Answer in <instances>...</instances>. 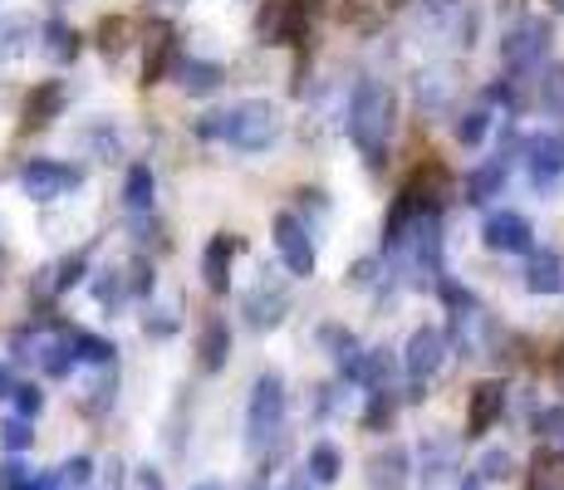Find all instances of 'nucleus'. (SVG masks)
<instances>
[{
    "instance_id": "obj_1",
    "label": "nucleus",
    "mask_w": 564,
    "mask_h": 490,
    "mask_svg": "<svg viewBox=\"0 0 564 490\" xmlns=\"http://www.w3.org/2000/svg\"><path fill=\"white\" fill-rule=\"evenodd\" d=\"M393 123H398V94L388 89L383 79H364L359 89H354V104H349V138L368 157V167H383Z\"/></svg>"
},
{
    "instance_id": "obj_2",
    "label": "nucleus",
    "mask_w": 564,
    "mask_h": 490,
    "mask_svg": "<svg viewBox=\"0 0 564 490\" xmlns=\"http://www.w3.org/2000/svg\"><path fill=\"white\" fill-rule=\"evenodd\" d=\"M197 133L206 143H231L241 152H260L280 138V113L265 98H246V104H231V108H221V113L197 118Z\"/></svg>"
},
{
    "instance_id": "obj_3",
    "label": "nucleus",
    "mask_w": 564,
    "mask_h": 490,
    "mask_svg": "<svg viewBox=\"0 0 564 490\" xmlns=\"http://www.w3.org/2000/svg\"><path fill=\"white\" fill-rule=\"evenodd\" d=\"M280 427H285V383H280V373H260L251 388V407H246V442H251V451L275 446Z\"/></svg>"
},
{
    "instance_id": "obj_4",
    "label": "nucleus",
    "mask_w": 564,
    "mask_h": 490,
    "mask_svg": "<svg viewBox=\"0 0 564 490\" xmlns=\"http://www.w3.org/2000/svg\"><path fill=\"white\" fill-rule=\"evenodd\" d=\"M15 182H20V192H25L30 202H54V196L79 187L84 172L69 167V162H54V157H30V162H20Z\"/></svg>"
},
{
    "instance_id": "obj_5",
    "label": "nucleus",
    "mask_w": 564,
    "mask_h": 490,
    "mask_svg": "<svg viewBox=\"0 0 564 490\" xmlns=\"http://www.w3.org/2000/svg\"><path fill=\"white\" fill-rule=\"evenodd\" d=\"M256 35L265 45H305L310 40V25H305V10L295 0H265L256 10Z\"/></svg>"
},
{
    "instance_id": "obj_6",
    "label": "nucleus",
    "mask_w": 564,
    "mask_h": 490,
    "mask_svg": "<svg viewBox=\"0 0 564 490\" xmlns=\"http://www.w3.org/2000/svg\"><path fill=\"white\" fill-rule=\"evenodd\" d=\"M550 54V20H520L516 30H506V40H501V59H506V69H516V74H525V69H535L540 59Z\"/></svg>"
},
{
    "instance_id": "obj_7",
    "label": "nucleus",
    "mask_w": 564,
    "mask_h": 490,
    "mask_svg": "<svg viewBox=\"0 0 564 490\" xmlns=\"http://www.w3.org/2000/svg\"><path fill=\"white\" fill-rule=\"evenodd\" d=\"M442 358H447V334L442 329H417L408 339V353H403V368H408V383H412V392L408 398H422V388L432 383V373L442 368Z\"/></svg>"
},
{
    "instance_id": "obj_8",
    "label": "nucleus",
    "mask_w": 564,
    "mask_h": 490,
    "mask_svg": "<svg viewBox=\"0 0 564 490\" xmlns=\"http://www.w3.org/2000/svg\"><path fill=\"white\" fill-rule=\"evenodd\" d=\"M275 246H280V260H285L290 275H305V280L314 275V236L295 211L275 216Z\"/></svg>"
},
{
    "instance_id": "obj_9",
    "label": "nucleus",
    "mask_w": 564,
    "mask_h": 490,
    "mask_svg": "<svg viewBox=\"0 0 564 490\" xmlns=\"http://www.w3.org/2000/svg\"><path fill=\"white\" fill-rule=\"evenodd\" d=\"M481 241L491 250H501V255H530L535 250V231H530V221L520 211H496V216H486Z\"/></svg>"
},
{
    "instance_id": "obj_10",
    "label": "nucleus",
    "mask_w": 564,
    "mask_h": 490,
    "mask_svg": "<svg viewBox=\"0 0 564 490\" xmlns=\"http://www.w3.org/2000/svg\"><path fill=\"white\" fill-rule=\"evenodd\" d=\"M241 314L251 329H275V324L290 314V290L275 285V280H260V285L241 300Z\"/></svg>"
},
{
    "instance_id": "obj_11",
    "label": "nucleus",
    "mask_w": 564,
    "mask_h": 490,
    "mask_svg": "<svg viewBox=\"0 0 564 490\" xmlns=\"http://www.w3.org/2000/svg\"><path fill=\"white\" fill-rule=\"evenodd\" d=\"M525 167H530V182L540 192L555 187V177L564 172V138L560 133H540L525 143Z\"/></svg>"
},
{
    "instance_id": "obj_12",
    "label": "nucleus",
    "mask_w": 564,
    "mask_h": 490,
    "mask_svg": "<svg viewBox=\"0 0 564 490\" xmlns=\"http://www.w3.org/2000/svg\"><path fill=\"white\" fill-rule=\"evenodd\" d=\"M412 202H417V211L422 216H437L442 211V202L452 196V172L447 167H437V162H422L417 172H412V182L403 187Z\"/></svg>"
},
{
    "instance_id": "obj_13",
    "label": "nucleus",
    "mask_w": 564,
    "mask_h": 490,
    "mask_svg": "<svg viewBox=\"0 0 564 490\" xmlns=\"http://www.w3.org/2000/svg\"><path fill=\"white\" fill-rule=\"evenodd\" d=\"M241 255V236H212L202 250V280L212 294H226V285H231V260Z\"/></svg>"
},
{
    "instance_id": "obj_14",
    "label": "nucleus",
    "mask_w": 564,
    "mask_h": 490,
    "mask_svg": "<svg viewBox=\"0 0 564 490\" xmlns=\"http://www.w3.org/2000/svg\"><path fill=\"white\" fill-rule=\"evenodd\" d=\"M501 412H506V383L486 378V383H476V388H471V402H466V432H471V437L491 432Z\"/></svg>"
},
{
    "instance_id": "obj_15",
    "label": "nucleus",
    "mask_w": 564,
    "mask_h": 490,
    "mask_svg": "<svg viewBox=\"0 0 564 490\" xmlns=\"http://www.w3.org/2000/svg\"><path fill=\"white\" fill-rule=\"evenodd\" d=\"M525 290L530 294H560L564 290V260H560V250H530Z\"/></svg>"
},
{
    "instance_id": "obj_16",
    "label": "nucleus",
    "mask_w": 564,
    "mask_h": 490,
    "mask_svg": "<svg viewBox=\"0 0 564 490\" xmlns=\"http://www.w3.org/2000/svg\"><path fill=\"white\" fill-rule=\"evenodd\" d=\"M226 358H231V329H226V319H206L197 334V363L206 373H221Z\"/></svg>"
},
{
    "instance_id": "obj_17",
    "label": "nucleus",
    "mask_w": 564,
    "mask_h": 490,
    "mask_svg": "<svg viewBox=\"0 0 564 490\" xmlns=\"http://www.w3.org/2000/svg\"><path fill=\"white\" fill-rule=\"evenodd\" d=\"M167 64H177V35H172V25H153L143 54V84H158L167 74Z\"/></svg>"
},
{
    "instance_id": "obj_18",
    "label": "nucleus",
    "mask_w": 564,
    "mask_h": 490,
    "mask_svg": "<svg viewBox=\"0 0 564 490\" xmlns=\"http://www.w3.org/2000/svg\"><path fill=\"white\" fill-rule=\"evenodd\" d=\"M59 108H64V84L59 79H45L40 89H30L25 118H20V123H25V128H45L50 118H59Z\"/></svg>"
},
{
    "instance_id": "obj_19",
    "label": "nucleus",
    "mask_w": 564,
    "mask_h": 490,
    "mask_svg": "<svg viewBox=\"0 0 564 490\" xmlns=\"http://www.w3.org/2000/svg\"><path fill=\"white\" fill-rule=\"evenodd\" d=\"M319 344L334 353V363H339V373H344V378L359 373L364 348H359V339H354L349 329H339V324H324V329H319Z\"/></svg>"
},
{
    "instance_id": "obj_20",
    "label": "nucleus",
    "mask_w": 564,
    "mask_h": 490,
    "mask_svg": "<svg viewBox=\"0 0 564 490\" xmlns=\"http://www.w3.org/2000/svg\"><path fill=\"white\" fill-rule=\"evenodd\" d=\"M221 79H226L221 64H212V59H177V84L187 94H216V89H221Z\"/></svg>"
},
{
    "instance_id": "obj_21",
    "label": "nucleus",
    "mask_w": 564,
    "mask_h": 490,
    "mask_svg": "<svg viewBox=\"0 0 564 490\" xmlns=\"http://www.w3.org/2000/svg\"><path fill=\"white\" fill-rule=\"evenodd\" d=\"M457 442H427L422 446V456H417V471H422V481H447L452 471H457Z\"/></svg>"
},
{
    "instance_id": "obj_22",
    "label": "nucleus",
    "mask_w": 564,
    "mask_h": 490,
    "mask_svg": "<svg viewBox=\"0 0 564 490\" xmlns=\"http://www.w3.org/2000/svg\"><path fill=\"white\" fill-rule=\"evenodd\" d=\"M501 187H506V157H491V162H481V167L466 177V202L481 206V202H491Z\"/></svg>"
},
{
    "instance_id": "obj_23",
    "label": "nucleus",
    "mask_w": 564,
    "mask_h": 490,
    "mask_svg": "<svg viewBox=\"0 0 564 490\" xmlns=\"http://www.w3.org/2000/svg\"><path fill=\"white\" fill-rule=\"evenodd\" d=\"M153 192H158V177H153V167L148 162H133L128 167V182H123V202H128V211H153Z\"/></svg>"
},
{
    "instance_id": "obj_24",
    "label": "nucleus",
    "mask_w": 564,
    "mask_h": 490,
    "mask_svg": "<svg viewBox=\"0 0 564 490\" xmlns=\"http://www.w3.org/2000/svg\"><path fill=\"white\" fill-rule=\"evenodd\" d=\"M40 35H45V54L54 64H74V59H79V30H74L69 20H45V30H40Z\"/></svg>"
},
{
    "instance_id": "obj_25",
    "label": "nucleus",
    "mask_w": 564,
    "mask_h": 490,
    "mask_svg": "<svg viewBox=\"0 0 564 490\" xmlns=\"http://www.w3.org/2000/svg\"><path fill=\"white\" fill-rule=\"evenodd\" d=\"M403 0H344V25L354 30H378Z\"/></svg>"
},
{
    "instance_id": "obj_26",
    "label": "nucleus",
    "mask_w": 564,
    "mask_h": 490,
    "mask_svg": "<svg viewBox=\"0 0 564 490\" xmlns=\"http://www.w3.org/2000/svg\"><path fill=\"white\" fill-rule=\"evenodd\" d=\"M354 383L383 392L388 383H393V353H388V348H368L364 363H359V373H354Z\"/></svg>"
},
{
    "instance_id": "obj_27",
    "label": "nucleus",
    "mask_w": 564,
    "mask_h": 490,
    "mask_svg": "<svg viewBox=\"0 0 564 490\" xmlns=\"http://www.w3.org/2000/svg\"><path fill=\"white\" fill-rule=\"evenodd\" d=\"M530 490H564V456L560 451H535V461H530Z\"/></svg>"
},
{
    "instance_id": "obj_28",
    "label": "nucleus",
    "mask_w": 564,
    "mask_h": 490,
    "mask_svg": "<svg viewBox=\"0 0 564 490\" xmlns=\"http://www.w3.org/2000/svg\"><path fill=\"white\" fill-rule=\"evenodd\" d=\"M403 481H408V451H383L373 461V486L378 490H403Z\"/></svg>"
},
{
    "instance_id": "obj_29",
    "label": "nucleus",
    "mask_w": 564,
    "mask_h": 490,
    "mask_svg": "<svg viewBox=\"0 0 564 490\" xmlns=\"http://www.w3.org/2000/svg\"><path fill=\"white\" fill-rule=\"evenodd\" d=\"M339 471H344L339 451H334L329 442L314 446V451H310V481H314V486H329V481H339Z\"/></svg>"
},
{
    "instance_id": "obj_30",
    "label": "nucleus",
    "mask_w": 564,
    "mask_h": 490,
    "mask_svg": "<svg viewBox=\"0 0 564 490\" xmlns=\"http://www.w3.org/2000/svg\"><path fill=\"white\" fill-rule=\"evenodd\" d=\"M393 412H398V398H393V388L373 392V398H368V412H364V427H368V432L388 427V422H393Z\"/></svg>"
},
{
    "instance_id": "obj_31",
    "label": "nucleus",
    "mask_w": 564,
    "mask_h": 490,
    "mask_svg": "<svg viewBox=\"0 0 564 490\" xmlns=\"http://www.w3.org/2000/svg\"><path fill=\"white\" fill-rule=\"evenodd\" d=\"M84 270H89V255H69V260H59V265L50 270V290H74L84 280Z\"/></svg>"
},
{
    "instance_id": "obj_32",
    "label": "nucleus",
    "mask_w": 564,
    "mask_h": 490,
    "mask_svg": "<svg viewBox=\"0 0 564 490\" xmlns=\"http://www.w3.org/2000/svg\"><path fill=\"white\" fill-rule=\"evenodd\" d=\"M94 40H99V50L108 54V59H118V54L128 50V20H123V15L104 20V25H99V35H94Z\"/></svg>"
},
{
    "instance_id": "obj_33",
    "label": "nucleus",
    "mask_w": 564,
    "mask_h": 490,
    "mask_svg": "<svg viewBox=\"0 0 564 490\" xmlns=\"http://www.w3.org/2000/svg\"><path fill=\"white\" fill-rule=\"evenodd\" d=\"M486 128H491V113H486V108H471V113H462V118H457V143L476 148V143L486 138Z\"/></svg>"
},
{
    "instance_id": "obj_34",
    "label": "nucleus",
    "mask_w": 564,
    "mask_h": 490,
    "mask_svg": "<svg viewBox=\"0 0 564 490\" xmlns=\"http://www.w3.org/2000/svg\"><path fill=\"white\" fill-rule=\"evenodd\" d=\"M74 353L84 358V363H113V344H104V339H94V334H79L74 329Z\"/></svg>"
},
{
    "instance_id": "obj_35",
    "label": "nucleus",
    "mask_w": 564,
    "mask_h": 490,
    "mask_svg": "<svg viewBox=\"0 0 564 490\" xmlns=\"http://www.w3.org/2000/svg\"><path fill=\"white\" fill-rule=\"evenodd\" d=\"M89 476H94V461H89V456H74V461H64L59 466V476H54V486H59V490H79L84 481H89Z\"/></svg>"
},
{
    "instance_id": "obj_36",
    "label": "nucleus",
    "mask_w": 564,
    "mask_h": 490,
    "mask_svg": "<svg viewBox=\"0 0 564 490\" xmlns=\"http://www.w3.org/2000/svg\"><path fill=\"white\" fill-rule=\"evenodd\" d=\"M540 104H545V113H550V118H564V69H550V74H545Z\"/></svg>"
},
{
    "instance_id": "obj_37",
    "label": "nucleus",
    "mask_w": 564,
    "mask_h": 490,
    "mask_svg": "<svg viewBox=\"0 0 564 490\" xmlns=\"http://www.w3.org/2000/svg\"><path fill=\"white\" fill-rule=\"evenodd\" d=\"M30 437H35V432H30V417H6L0 422V442H6V451H25Z\"/></svg>"
},
{
    "instance_id": "obj_38",
    "label": "nucleus",
    "mask_w": 564,
    "mask_h": 490,
    "mask_svg": "<svg viewBox=\"0 0 564 490\" xmlns=\"http://www.w3.org/2000/svg\"><path fill=\"white\" fill-rule=\"evenodd\" d=\"M94 294H99V304L113 309V304H123V294H128V275H123V270H108L99 285H94Z\"/></svg>"
},
{
    "instance_id": "obj_39",
    "label": "nucleus",
    "mask_w": 564,
    "mask_h": 490,
    "mask_svg": "<svg viewBox=\"0 0 564 490\" xmlns=\"http://www.w3.org/2000/svg\"><path fill=\"white\" fill-rule=\"evenodd\" d=\"M442 300H447V309H452V319H457V314H471L476 309V300H471V290H462L457 285V280H447V275H442Z\"/></svg>"
},
{
    "instance_id": "obj_40",
    "label": "nucleus",
    "mask_w": 564,
    "mask_h": 490,
    "mask_svg": "<svg viewBox=\"0 0 564 490\" xmlns=\"http://www.w3.org/2000/svg\"><path fill=\"white\" fill-rule=\"evenodd\" d=\"M511 476V451H486L481 456V481H506Z\"/></svg>"
},
{
    "instance_id": "obj_41",
    "label": "nucleus",
    "mask_w": 564,
    "mask_h": 490,
    "mask_svg": "<svg viewBox=\"0 0 564 490\" xmlns=\"http://www.w3.org/2000/svg\"><path fill=\"white\" fill-rule=\"evenodd\" d=\"M15 407H20V417H35V412L45 407V392H40L35 383H20L15 388Z\"/></svg>"
},
{
    "instance_id": "obj_42",
    "label": "nucleus",
    "mask_w": 564,
    "mask_h": 490,
    "mask_svg": "<svg viewBox=\"0 0 564 490\" xmlns=\"http://www.w3.org/2000/svg\"><path fill=\"white\" fill-rule=\"evenodd\" d=\"M128 294H153V265H148V260L128 265Z\"/></svg>"
},
{
    "instance_id": "obj_43",
    "label": "nucleus",
    "mask_w": 564,
    "mask_h": 490,
    "mask_svg": "<svg viewBox=\"0 0 564 490\" xmlns=\"http://www.w3.org/2000/svg\"><path fill=\"white\" fill-rule=\"evenodd\" d=\"M535 432H540V437H560V432H564V407L535 412Z\"/></svg>"
},
{
    "instance_id": "obj_44",
    "label": "nucleus",
    "mask_w": 564,
    "mask_h": 490,
    "mask_svg": "<svg viewBox=\"0 0 564 490\" xmlns=\"http://www.w3.org/2000/svg\"><path fill=\"white\" fill-rule=\"evenodd\" d=\"M25 476H30V471L15 461V456H10V461L0 466V490H25Z\"/></svg>"
},
{
    "instance_id": "obj_45",
    "label": "nucleus",
    "mask_w": 564,
    "mask_h": 490,
    "mask_svg": "<svg viewBox=\"0 0 564 490\" xmlns=\"http://www.w3.org/2000/svg\"><path fill=\"white\" fill-rule=\"evenodd\" d=\"M15 388H20V383H15V373H10V368L0 363V398H15Z\"/></svg>"
},
{
    "instance_id": "obj_46",
    "label": "nucleus",
    "mask_w": 564,
    "mask_h": 490,
    "mask_svg": "<svg viewBox=\"0 0 564 490\" xmlns=\"http://www.w3.org/2000/svg\"><path fill=\"white\" fill-rule=\"evenodd\" d=\"M148 329H153V334H172V329H177V319H172V314H158Z\"/></svg>"
},
{
    "instance_id": "obj_47",
    "label": "nucleus",
    "mask_w": 564,
    "mask_h": 490,
    "mask_svg": "<svg viewBox=\"0 0 564 490\" xmlns=\"http://www.w3.org/2000/svg\"><path fill=\"white\" fill-rule=\"evenodd\" d=\"M138 486H143V490H162V481H158V471H143V476H138Z\"/></svg>"
},
{
    "instance_id": "obj_48",
    "label": "nucleus",
    "mask_w": 564,
    "mask_h": 490,
    "mask_svg": "<svg viewBox=\"0 0 564 490\" xmlns=\"http://www.w3.org/2000/svg\"><path fill=\"white\" fill-rule=\"evenodd\" d=\"M555 388L564 392V348H560V353H555Z\"/></svg>"
},
{
    "instance_id": "obj_49",
    "label": "nucleus",
    "mask_w": 564,
    "mask_h": 490,
    "mask_svg": "<svg viewBox=\"0 0 564 490\" xmlns=\"http://www.w3.org/2000/svg\"><path fill=\"white\" fill-rule=\"evenodd\" d=\"M295 6H300V10H314V6H324V0H295Z\"/></svg>"
},
{
    "instance_id": "obj_50",
    "label": "nucleus",
    "mask_w": 564,
    "mask_h": 490,
    "mask_svg": "<svg viewBox=\"0 0 564 490\" xmlns=\"http://www.w3.org/2000/svg\"><path fill=\"white\" fill-rule=\"evenodd\" d=\"M457 490H481V486H476V481H466V486H457Z\"/></svg>"
},
{
    "instance_id": "obj_51",
    "label": "nucleus",
    "mask_w": 564,
    "mask_h": 490,
    "mask_svg": "<svg viewBox=\"0 0 564 490\" xmlns=\"http://www.w3.org/2000/svg\"><path fill=\"white\" fill-rule=\"evenodd\" d=\"M550 6H555V10H560V15H564V0H550Z\"/></svg>"
},
{
    "instance_id": "obj_52",
    "label": "nucleus",
    "mask_w": 564,
    "mask_h": 490,
    "mask_svg": "<svg viewBox=\"0 0 564 490\" xmlns=\"http://www.w3.org/2000/svg\"><path fill=\"white\" fill-rule=\"evenodd\" d=\"M290 490H310V486H305V481H295V486H290Z\"/></svg>"
},
{
    "instance_id": "obj_53",
    "label": "nucleus",
    "mask_w": 564,
    "mask_h": 490,
    "mask_svg": "<svg viewBox=\"0 0 564 490\" xmlns=\"http://www.w3.org/2000/svg\"><path fill=\"white\" fill-rule=\"evenodd\" d=\"M197 490H221V486H197Z\"/></svg>"
},
{
    "instance_id": "obj_54",
    "label": "nucleus",
    "mask_w": 564,
    "mask_h": 490,
    "mask_svg": "<svg viewBox=\"0 0 564 490\" xmlns=\"http://www.w3.org/2000/svg\"><path fill=\"white\" fill-rule=\"evenodd\" d=\"M442 6H457V0H442Z\"/></svg>"
}]
</instances>
